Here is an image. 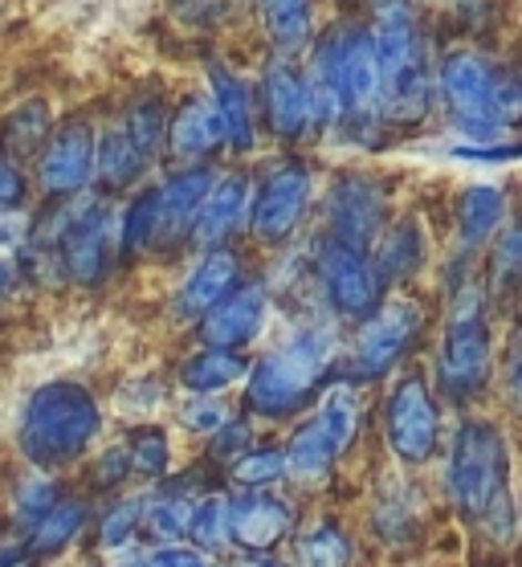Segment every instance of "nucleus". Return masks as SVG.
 <instances>
[{
    "mask_svg": "<svg viewBox=\"0 0 522 567\" xmlns=\"http://www.w3.org/2000/svg\"><path fill=\"white\" fill-rule=\"evenodd\" d=\"M310 86L319 99L323 140H339L347 147H376L383 127V91L380 62L371 45V29L364 17H335L319 29L310 45Z\"/></svg>",
    "mask_w": 522,
    "mask_h": 567,
    "instance_id": "1",
    "label": "nucleus"
},
{
    "mask_svg": "<svg viewBox=\"0 0 522 567\" xmlns=\"http://www.w3.org/2000/svg\"><path fill=\"white\" fill-rule=\"evenodd\" d=\"M364 21L371 29L380 62L383 127L417 131L437 111V53L433 29L421 0H368Z\"/></svg>",
    "mask_w": 522,
    "mask_h": 567,
    "instance_id": "2",
    "label": "nucleus"
},
{
    "mask_svg": "<svg viewBox=\"0 0 522 567\" xmlns=\"http://www.w3.org/2000/svg\"><path fill=\"white\" fill-rule=\"evenodd\" d=\"M344 336L335 319H310L298 331L249 360L245 372V413L257 421H294L339 375Z\"/></svg>",
    "mask_w": 522,
    "mask_h": 567,
    "instance_id": "3",
    "label": "nucleus"
},
{
    "mask_svg": "<svg viewBox=\"0 0 522 567\" xmlns=\"http://www.w3.org/2000/svg\"><path fill=\"white\" fill-rule=\"evenodd\" d=\"M437 106L461 143L514 140L522 123L519 70L502 65L478 41H461L437 53Z\"/></svg>",
    "mask_w": 522,
    "mask_h": 567,
    "instance_id": "4",
    "label": "nucleus"
},
{
    "mask_svg": "<svg viewBox=\"0 0 522 567\" xmlns=\"http://www.w3.org/2000/svg\"><path fill=\"white\" fill-rule=\"evenodd\" d=\"M446 491L465 527L482 530L485 539H510V530H514L510 441L494 421L465 416L453 429L446 457Z\"/></svg>",
    "mask_w": 522,
    "mask_h": 567,
    "instance_id": "5",
    "label": "nucleus"
},
{
    "mask_svg": "<svg viewBox=\"0 0 522 567\" xmlns=\"http://www.w3.org/2000/svg\"><path fill=\"white\" fill-rule=\"evenodd\" d=\"M494 380V336L490 298L470 266H449L446 278V331L433 360V392L453 409H470Z\"/></svg>",
    "mask_w": 522,
    "mask_h": 567,
    "instance_id": "6",
    "label": "nucleus"
},
{
    "mask_svg": "<svg viewBox=\"0 0 522 567\" xmlns=\"http://www.w3.org/2000/svg\"><path fill=\"white\" fill-rule=\"evenodd\" d=\"M102 437V404L82 380H45L25 396L17 421V450L41 474L78 465Z\"/></svg>",
    "mask_w": 522,
    "mask_h": 567,
    "instance_id": "7",
    "label": "nucleus"
},
{
    "mask_svg": "<svg viewBox=\"0 0 522 567\" xmlns=\"http://www.w3.org/2000/svg\"><path fill=\"white\" fill-rule=\"evenodd\" d=\"M50 258L74 286H102L119 261V208L111 196L82 193L74 200H53Z\"/></svg>",
    "mask_w": 522,
    "mask_h": 567,
    "instance_id": "8",
    "label": "nucleus"
},
{
    "mask_svg": "<svg viewBox=\"0 0 522 567\" xmlns=\"http://www.w3.org/2000/svg\"><path fill=\"white\" fill-rule=\"evenodd\" d=\"M424 307L417 298H380V307L368 319L356 322L339 355V375L351 384H376L405 368V360L424 339Z\"/></svg>",
    "mask_w": 522,
    "mask_h": 567,
    "instance_id": "9",
    "label": "nucleus"
},
{
    "mask_svg": "<svg viewBox=\"0 0 522 567\" xmlns=\"http://www.w3.org/2000/svg\"><path fill=\"white\" fill-rule=\"evenodd\" d=\"M319 193V172L303 152H278L254 176L249 237L262 249H286L303 229L306 213Z\"/></svg>",
    "mask_w": 522,
    "mask_h": 567,
    "instance_id": "10",
    "label": "nucleus"
},
{
    "mask_svg": "<svg viewBox=\"0 0 522 567\" xmlns=\"http://www.w3.org/2000/svg\"><path fill=\"white\" fill-rule=\"evenodd\" d=\"M257 118H262V135L278 143L282 152H303L306 143L323 140L319 99L310 86V74L298 58H262L257 70Z\"/></svg>",
    "mask_w": 522,
    "mask_h": 567,
    "instance_id": "11",
    "label": "nucleus"
},
{
    "mask_svg": "<svg viewBox=\"0 0 522 567\" xmlns=\"http://www.w3.org/2000/svg\"><path fill=\"white\" fill-rule=\"evenodd\" d=\"M383 441L405 470H421L441 453V409L421 368H400L383 396Z\"/></svg>",
    "mask_w": 522,
    "mask_h": 567,
    "instance_id": "12",
    "label": "nucleus"
},
{
    "mask_svg": "<svg viewBox=\"0 0 522 567\" xmlns=\"http://www.w3.org/2000/svg\"><path fill=\"white\" fill-rule=\"evenodd\" d=\"M310 278H315V290H319L323 307L331 310L335 322H351L368 319L371 310L380 307L383 286L371 270V254L356 246H344L327 233L315 237L310 246Z\"/></svg>",
    "mask_w": 522,
    "mask_h": 567,
    "instance_id": "13",
    "label": "nucleus"
},
{
    "mask_svg": "<svg viewBox=\"0 0 522 567\" xmlns=\"http://www.w3.org/2000/svg\"><path fill=\"white\" fill-rule=\"evenodd\" d=\"M392 220V184L380 172H339L323 193V233L371 254Z\"/></svg>",
    "mask_w": 522,
    "mask_h": 567,
    "instance_id": "14",
    "label": "nucleus"
},
{
    "mask_svg": "<svg viewBox=\"0 0 522 567\" xmlns=\"http://www.w3.org/2000/svg\"><path fill=\"white\" fill-rule=\"evenodd\" d=\"M94 143H99V123L82 111L58 118L53 135L33 159V188L45 200H74V196L94 188Z\"/></svg>",
    "mask_w": 522,
    "mask_h": 567,
    "instance_id": "15",
    "label": "nucleus"
},
{
    "mask_svg": "<svg viewBox=\"0 0 522 567\" xmlns=\"http://www.w3.org/2000/svg\"><path fill=\"white\" fill-rule=\"evenodd\" d=\"M269 319V282L266 278H242L229 295L196 319V343L201 348L249 351L262 339Z\"/></svg>",
    "mask_w": 522,
    "mask_h": 567,
    "instance_id": "16",
    "label": "nucleus"
},
{
    "mask_svg": "<svg viewBox=\"0 0 522 567\" xmlns=\"http://www.w3.org/2000/svg\"><path fill=\"white\" fill-rule=\"evenodd\" d=\"M217 181V168H172L152 188V220L155 246L152 254H176L192 246V225L201 217V205Z\"/></svg>",
    "mask_w": 522,
    "mask_h": 567,
    "instance_id": "17",
    "label": "nucleus"
},
{
    "mask_svg": "<svg viewBox=\"0 0 522 567\" xmlns=\"http://www.w3.org/2000/svg\"><path fill=\"white\" fill-rule=\"evenodd\" d=\"M204 94L217 111L221 127H225V147H229L233 159H245V155L257 152L262 143V118H257V91L254 82L229 65L225 58H204Z\"/></svg>",
    "mask_w": 522,
    "mask_h": 567,
    "instance_id": "18",
    "label": "nucleus"
},
{
    "mask_svg": "<svg viewBox=\"0 0 522 567\" xmlns=\"http://www.w3.org/2000/svg\"><path fill=\"white\" fill-rule=\"evenodd\" d=\"M229 155L225 147V127H221L217 111L208 103V94H184L172 115H167V140H164V159H172L176 168H217Z\"/></svg>",
    "mask_w": 522,
    "mask_h": 567,
    "instance_id": "19",
    "label": "nucleus"
},
{
    "mask_svg": "<svg viewBox=\"0 0 522 567\" xmlns=\"http://www.w3.org/2000/svg\"><path fill=\"white\" fill-rule=\"evenodd\" d=\"M249 205H254V172L217 168V181L201 205V217L192 225V246H237L249 233Z\"/></svg>",
    "mask_w": 522,
    "mask_h": 567,
    "instance_id": "20",
    "label": "nucleus"
},
{
    "mask_svg": "<svg viewBox=\"0 0 522 567\" xmlns=\"http://www.w3.org/2000/svg\"><path fill=\"white\" fill-rule=\"evenodd\" d=\"M245 278V254L237 246L196 249V261L188 266L184 282L172 295V315L180 322H196L217 298H225Z\"/></svg>",
    "mask_w": 522,
    "mask_h": 567,
    "instance_id": "21",
    "label": "nucleus"
},
{
    "mask_svg": "<svg viewBox=\"0 0 522 567\" xmlns=\"http://www.w3.org/2000/svg\"><path fill=\"white\" fill-rule=\"evenodd\" d=\"M294 527L298 515L282 494L242 491L229 498V539L237 551H278Z\"/></svg>",
    "mask_w": 522,
    "mask_h": 567,
    "instance_id": "22",
    "label": "nucleus"
},
{
    "mask_svg": "<svg viewBox=\"0 0 522 567\" xmlns=\"http://www.w3.org/2000/svg\"><path fill=\"white\" fill-rule=\"evenodd\" d=\"M424 266H429V229L417 213H400L371 246V270L388 295V290H405Z\"/></svg>",
    "mask_w": 522,
    "mask_h": 567,
    "instance_id": "23",
    "label": "nucleus"
},
{
    "mask_svg": "<svg viewBox=\"0 0 522 567\" xmlns=\"http://www.w3.org/2000/svg\"><path fill=\"white\" fill-rule=\"evenodd\" d=\"M510 217V196L502 184H465L453 200V237H458L461 258H478L494 233L506 225Z\"/></svg>",
    "mask_w": 522,
    "mask_h": 567,
    "instance_id": "24",
    "label": "nucleus"
},
{
    "mask_svg": "<svg viewBox=\"0 0 522 567\" xmlns=\"http://www.w3.org/2000/svg\"><path fill=\"white\" fill-rule=\"evenodd\" d=\"M257 29L274 58H303L319 38V9L315 0H249Z\"/></svg>",
    "mask_w": 522,
    "mask_h": 567,
    "instance_id": "25",
    "label": "nucleus"
},
{
    "mask_svg": "<svg viewBox=\"0 0 522 567\" xmlns=\"http://www.w3.org/2000/svg\"><path fill=\"white\" fill-rule=\"evenodd\" d=\"M147 155L135 147L123 123L111 118L106 127H99V143H94V193L102 196H127L147 181Z\"/></svg>",
    "mask_w": 522,
    "mask_h": 567,
    "instance_id": "26",
    "label": "nucleus"
},
{
    "mask_svg": "<svg viewBox=\"0 0 522 567\" xmlns=\"http://www.w3.org/2000/svg\"><path fill=\"white\" fill-rule=\"evenodd\" d=\"M90 527V506L82 498H58L33 527L21 535V551L29 564H50L78 543V535Z\"/></svg>",
    "mask_w": 522,
    "mask_h": 567,
    "instance_id": "27",
    "label": "nucleus"
},
{
    "mask_svg": "<svg viewBox=\"0 0 522 567\" xmlns=\"http://www.w3.org/2000/svg\"><path fill=\"white\" fill-rule=\"evenodd\" d=\"M58 127V115H53V103L45 94H29L21 103H13L4 115H0V152L13 155L17 164H33L38 152L45 147V140Z\"/></svg>",
    "mask_w": 522,
    "mask_h": 567,
    "instance_id": "28",
    "label": "nucleus"
},
{
    "mask_svg": "<svg viewBox=\"0 0 522 567\" xmlns=\"http://www.w3.org/2000/svg\"><path fill=\"white\" fill-rule=\"evenodd\" d=\"M485 254V298L490 307H514L522 302V217H506V225L494 233Z\"/></svg>",
    "mask_w": 522,
    "mask_h": 567,
    "instance_id": "29",
    "label": "nucleus"
},
{
    "mask_svg": "<svg viewBox=\"0 0 522 567\" xmlns=\"http://www.w3.org/2000/svg\"><path fill=\"white\" fill-rule=\"evenodd\" d=\"M245 372H249V351L196 348L176 363V384L188 396H213V392H229L242 384Z\"/></svg>",
    "mask_w": 522,
    "mask_h": 567,
    "instance_id": "30",
    "label": "nucleus"
},
{
    "mask_svg": "<svg viewBox=\"0 0 522 567\" xmlns=\"http://www.w3.org/2000/svg\"><path fill=\"white\" fill-rule=\"evenodd\" d=\"M282 450H286V477L298 482V486H315V482H323V477L339 465V457H344L339 445L331 441V433L323 429V421L315 413L294 429L290 441H286Z\"/></svg>",
    "mask_w": 522,
    "mask_h": 567,
    "instance_id": "31",
    "label": "nucleus"
},
{
    "mask_svg": "<svg viewBox=\"0 0 522 567\" xmlns=\"http://www.w3.org/2000/svg\"><path fill=\"white\" fill-rule=\"evenodd\" d=\"M294 559L298 567H351L356 559V543L339 523L319 518V523H306L303 530L294 527Z\"/></svg>",
    "mask_w": 522,
    "mask_h": 567,
    "instance_id": "32",
    "label": "nucleus"
},
{
    "mask_svg": "<svg viewBox=\"0 0 522 567\" xmlns=\"http://www.w3.org/2000/svg\"><path fill=\"white\" fill-rule=\"evenodd\" d=\"M167 115H172V106L160 99V94H140V99H131L123 111H119V123L127 131L135 147L147 155V164H160L164 159V140H167Z\"/></svg>",
    "mask_w": 522,
    "mask_h": 567,
    "instance_id": "33",
    "label": "nucleus"
},
{
    "mask_svg": "<svg viewBox=\"0 0 522 567\" xmlns=\"http://www.w3.org/2000/svg\"><path fill=\"white\" fill-rule=\"evenodd\" d=\"M192 494H184L180 486H164L155 494H143V511H140V530L152 535L155 543H180L188 535V518H192Z\"/></svg>",
    "mask_w": 522,
    "mask_h": 567,
    "instance_id": "34",
    "label": "nucleus"
},
{
    "mask_svg": "<svg viewBox=\"0 0 522 567\" xmlns=\"http://www.w3.org/2000/svg\"><path fill=\"white\" fill-rule=\"evenodd\" d=\"M424 9H433L449 29H458L465 41L490 38L510 13V0H421Z\"/></svg>",
    "mask_w": 522,
    "mask_h": 567,
    "instance_id": "35",
    "label": "nucleus"
},
{
    "mask_svg": "<svg viewBox=\"0 0 522 567\" xmlns=\"http://www.w3.org/2000/svg\"><path fill=\"white\" fill-rule=\"evenodd\" d=\"M123 450H127V462H131V474L147 477V482H164L172 474V437H167L164 425H155V421H143V425L131 429V437L123 441Z\"/></svg>",
    "mask_w": 522,
    "mask_h": 567,
    "instance_id": "36",
    "label": "nucleus"
},
{
    "mask_svg": "<svg viewBox=\"0 0 522 567\" xmlns=\"http://www.w3.org/2000/svg\"><path fill=\"white\" fill-rule=\"evenodd\" d=\"M225 477L237 491H269L286 477V450L282 445H249L225 465Z\"/></svg>",
    "mask_w": 522,
    "mask_h": 567,
    "instance_id": "37",
    "label": "nucleus"
},
{
    "mask_svg": "<svg viewBox=\"0 0 522 567\" xmlns=\"http://www.w3.org/2000/svg\"><path fill=\"white\" fill-rule=\"evenodd\" d=\"M184 539L196 547L201 555H225L233 547L229 539V498H221V494H208L201 503L192 506V518H188V535Z\"/></svg>",
    "mask_w": 522,
    "mask_h": 567,
    "instance_id": "38",
    "label": "nucleus"
},
{
    "mask_svg": "<svg viewBox=\"0 0 522 567\" xmlns=\"http://www.w3.org/2000/svg\"><path fill=\"white\" fill-rule=\"evenodd\" d=\"M58 498H62V486H58L50 474L33 470L25 482H17V491H13V527L25 535Z\"/></svg>",
    "mask_w": 522,
    "mask_h": 567,
    "instance_id": "39",
    "label": "nucleus"
},
{
    "mask_svg": "<svg viewBox=\"0 0 522 567\" xmlns=\"http://www.w3.org/2000/svg\"><path fill=\"white\" fill-rule=\"evenodd\" d=\"M140 511H143V498H123L115 503L106 515L99 518V547L102 551H127L135 535H140Z\"/></svg>",
    "mask_w": 522,
    "mask_h": 567,
    "instance_id": "40",
    "label": "nucleus"
},
{
    "mask_svg": "<svg viewBox=\"0 0 522 567\" xmlns=\"http://www.w3.org/2000/svg\"><path fill=\"white\" fill-rule=\"evenodd\" d=\"M237 413L229 400L213 392V396H184L180 400V425L196 433V437H213L229 416Z\"/></svg>",
    "mask_w": 522,
    "mask_h": 567,
    "instance_id": "41",
    "label": "nucleus"
},
{
    "mask_svg": "<svg viewBox=\"0 0 522 567\" xmlns=\"http://www.w3.org/2000/svg\"><path fill=\"white\" fill-rule=\"evenodd\" d=\"M502 400H506L510 416L522 421V302L510 319L506 351H502Z\"/></svg>",
    "mask_w": 522,
    "mask_h": 567,
    "instance_id": "42",
    "label": "nucleus"
},
{
    "mask_svg": "<svg viewBox=\"0 0 522 567\" xmlns=\"http://www.w3.org/2000/svg\"><path fill=\"white\" fill-rule=\"evenodd\" d=\"M249 445H254V416L233 413L229 421H225V425L208 437V457H213L217 465H229L233 457H237V453H245Z\"/></svg>",
    "mask_w": 522,
    "mask_h": 567,
    "instance_id": "43",
    "label": "nucleus"
},
{
    "mask_svg": "<svg viewBox=\"0 0 522 567\" xmlns=\"http://www.w3.org/2000/svg\"><path fill=\"white\" fill-rule=\"evenodd\" d=\"M453 159L461 164H494V168H506V164H522V140H494V143H458L449 147Z\"/></svg>",
    "mask_w": 522,
    "mask_h": 567,
    "instance_id": "44",
    "label": "nucleus"
},
{
    "mask_svg": "<svg viewBox=\"0 0 522 567\" xmlns=\"http://www.w3.org/2000/svg\"><path fill=\"white\" fill-rule=\"evenodd\" d=\"M29 200H33V181H29L25 164L0 152V213H21Z\"/></svg>",
    "mask_w": 522,
    "mask_h": 567,
    "instance_id": "45",
    "label": "nucleus"
},
{
    "mask_svg": "<svg viewBox=\"0 0 522 567\" xmlns=\"http://www.w3.org/2000/svg\"><path fill=\"white\" fill-rule=\"evenodd\" d=\"M242 0H176V17L184 25H201V29H217L225 17L237 13Z\"/></svg>",
    "mask_w": 522,
    "mask_h": 567,
    "instance_id": "46",
    "label": "nucleus"
},
{
    "mask_svg": "<svg viewBox=\"0 0 522 567\" xmlns=\"http://www.w3.org/2000/svg\"><path fill=\"white\" fill-rule=\"evenodd\" d=\"M135 567H208V559L184 543H155L152 551L135 555Z\"/></svg>",
    "mask_w": 522,
    "mask_h": 567,
    "instance_id": "47",
    "label": "nucleus"
},
{
    "mask_svg": "<svg viewBox=\"0 0 522 567\" xmlns=\"http://www.w3.org/2000/svg\"><path fill=\"white\" fill-rule=\"evenodd\" d=\"M131 477V462H127V450L115 445V450H106L94 462V491H115Z\"/></svg>",
    "mask_w": 522,
    "mask_h": 567,
    "instance_id": "48",
    "label": "nucleus"
},
{
    "mask_svg": "<svg viewBox=\"0 0 522 567\" xmlns=\"http://www.w3.org/2000/svg\"><path fill=\"white\" fill-rule=\"evenodd\" d=\"M25 274H29L25 258H21L13 246H4V241H0V307H4V302H13L17 290L25 286Z\"/></svg>",
    "mask_w": 522,
    "mask_h": 567,
    "instance_id": "49",
    "label": "nucleus"
},
{
    "mask_svg": "<svg viewBox=\"0 0 522 567\" xmlns=\"http://www.w3.org/2000/svg\"><path fill=\"white\" fill-rule=\"evenodd\" d=\"M519 103H522V70H519Z\"/></svg>",
    "mask_w": 522,
    "mask_h": 567,
    "instance_id": "50",
    "label": "nucleus"
}]
</instances>
